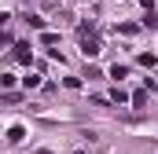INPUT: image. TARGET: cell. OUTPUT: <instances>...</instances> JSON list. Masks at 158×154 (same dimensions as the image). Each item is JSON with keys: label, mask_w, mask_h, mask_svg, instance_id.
<instances>
[{"label": "cell", "mask_w": 158, "mask_h": 154, "mask_svg": "<svg viewBox=\"0 0 158 154\" xmlns=\"http://www.w3.org/2000/svg\"><path fill=\"white\" fill-rule=\"evenodd\" d=\"M81 51L85 55H99V37L92 30H81Z\"/></svg>", "instance_id": "1"}, {"label": "cell", "mask_w": 158, "mask_h": 154, "mask_svg": "<svg viewBox=\"0 0 158 154\" xmlns=\"http://www.w3.org/2000/svg\"><path fill=\"white\" fill-rule=\"evenodd\" d=\"M15 59H19V63H30V48H26V44H15Z\"/></svg>", "instance_id": "2"}]
</instances>
